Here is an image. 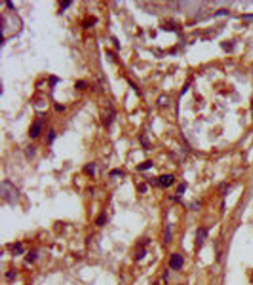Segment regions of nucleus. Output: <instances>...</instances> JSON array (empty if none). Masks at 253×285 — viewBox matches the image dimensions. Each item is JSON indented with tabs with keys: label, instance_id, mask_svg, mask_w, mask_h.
<instances>
[{
	"label": "nucleus",
	"instance_id": "f257e3e1",
	"mask_svg": "<svg viewBox=\"0 0 253 285\" xmlns=\"http://www.w3.org/2000/svg\"><path fill=\"white\" fill-rule=\"evenodd\" d=\"M1 194L2 198L8 201V203L15 202L19 197V191L9 181H5L2 184Z\"/></svg>",
	"mask_w": 253,
	"mask_h": 285
},
{
	"label": "nucleus",
	"instance_id": "f03ea898",
	"mask_svg": "<svg viewBox=\"0 0 253 285\" xmlns=\"http://www.w3.org/2000/svg\"><path fill=\"white\" fill-rule=\"evenodd\" d=\"M183 258L180 254H173L171 255L169 260V266L171 269L174 270H178L181 269L183 265Z\"/></svg>",
	"mask_w": 253,
	"mask_h": 285
},
{
	"label": "nucleus",
	"instance_id": "7ed1b4c3",
	"mask_svg": "<svg viewBox=\"0 0 253 285\" xmlns=\"http://www.w3.org/2000/svg\"><path fill=\"white\" fill-rule=\"evenodd\" d=\"M42 123L40 121L34 122L29 129V136L31 138H37L41 132Z\"/></svg>",
	"mask_w": 253,
	"mask_h": 285
},
{
	"label": "nucleus",
	"instance_id": "20e7f679",
	"mask_svg": "<svg viewBox=\"0 0 253 285\" xmlns=\"http://www.w3.org/2000/svg\"><path fill=\"white\" fill-rule=\"evenodd\" d=\"M158 181L163 187H171L174 184V177L172 174H163L158 178Z\"/></svg>",
	"mask_w": 253,
	"mask_h": 285
},
{
	"label": "nucleus",
	"instance_id": "39448f33",
	"mask_svg": "<svg viewBox=\"0 0 253 285\" xmlns=\"http://www.w3.org/2000/svg\"><path fill=\"white\" fill-rule=\"evenodd\" d=\"M207 237V232L205 229L199 228L197 231L196 234V243L198 245H201L204 243Z\"/></svg>",
	"mask_w": 253,
	"mask_h": 285
},
{
	"label": "nucleus",
	"instance_id": "423d86ee",
	"mask_svg": "<svg viewBox=\"0 0 253 285\" xmlns=\"http://www.w3.org/2000/svg\"><path fill=\"white\" fill-rule=\"evenodd\" d=\"M152 161H151V160H146V161L143 162V163H141L139 165L137 166L136 167V169L139 172L145 171V170H148L149 169H151L152 167Z\"/></svg>",
	"mask_w": 253,
	"mask_h": 285
},
{
	"label": "nucleus",
	"instance_id": "0eeeda50",
	"mask_svg": "<svg viewBox=\"0 0 253 285\" xmlns=\"http://www.w3.org/2000/svg\"><path fill=\"white\" fill-rule=\"evenodd\" d=\"M24 253V249L22 247L20 243H16L13 247V254L14 256H19Z\"/></svg>",
	"mask_w": 253,
	"mask_h": 285
},
{
	"label": "nucleus",
	"instance_id": "6e6552de",
	"mask_svg": "<svg viewBox=\"0 0 253 285\" xmlns=\"http://www.w3.org/2000/svg\"><path fill=\"white\" fill-rule=\"evenodd\" d=\"M106 220H107V217L105 213H102V214L100 215L96 219V224L99 227H102V226L106 223Z\"/></svg>",
	"mask_w": 253,
	"mask_h": 285
},
{
	"label": "nucleus",
	"instance_id": "1a4fd4ad",
	"mask_svg": "<svg viewBox=\"0 0 253 285\" xmlns=\"http://www.w3.org/2000/svg\"><path fill=\"white\" fill-rule=\"evenodd\" d=\"M37 258V253H36L35 251L32 250V251L29 252V253L27 254V256H25V260L28 263H33L36 259Z\"/></svg>",
	"mask_w": 253,
	"mask_h": 285
},
{
	"label": "nucleus",
	"instance_id": "9d476101",
	"mask_svg": "<svg viewBox=\"0 0 253 285\" xmlns=\"http://www.w3.org/2000/svg\"><path fill=\"white\" fill-rule=\"evenodd\" d=\"M94 169H95V165L94 164H89L85 166L84 171L89 175L93 176L94 174Z\"/></svg>",
	"mask_w": 253,
	"mask_h": 285
},
{
	"label": "nucleus",
	"instance_id": "9b49d317",
	"mask_svg": "<svg viewBox=\"0 0 253 285\" xmlns=\"http://www.w3.org/2000/svg\"><path fill=\"white\" fill-rule=\"evenodd\" d=\"M88 86V84L84 80H78L75 84V88H78V89H84L86 88Z\"/></svg>",
	"mask_w": 253,
	"mask_h": 285
},
{
	"label": "nucleus",
	"instance_id": "f8f14e48",
	"mask_svg": "<svg viewBox=\"0 0 253 285\" xmlns=\"http://www.w3.org/2000/svg\"><path fill=\"white\" fill-rule=\"evenodd\" d=\"M145 254H146V251L144 249H140V250H138V252L136 254L137 260H141V259H143L145 257Z\"/></svg>",
	"mask_w": 253,
	"mask_h": 285
},
{
	"label": "nucleus",
	"instance_id": "ddd939ff",
	"mask_svg": "<svg viewBox=\"0 0 253 285\" xmlns=\"http://www.w3.org/2000/svg\"><path fill=\"white\" fill-rule=\"evenodd\" d=\"M186 188V187L185 184H179L178 188H177V192L180 195H183L184 192H185Z\"/></svg>",
	"mask_w": 253,
	"mask_h": 285
},
{
	"label": "nucleus",
	"instance_id": "4468645a",
	"mask_svg": "<svg viewBox=\"0 0 253 285\" xmlns=\"http://www.w3.org/2000/svg\"><path fill=\"white\" fill-rule=\"evenodd\" d=\"M138 191L139 192H141V193L145 192L147 191V187H146V185H145V184H143V183H141V184H138Z\"/></svg>",
	"mask_w": 253,
	"mask_h": 285
},
{
	"label": "nucleus",
	"instance_id": "2eb2a0df",
	"mask_svg": "<svg viewBox=\"0 0 253 285\" xmlns=\"http://www.w3.org/2000/svg\"><path fill=\"white\" fill-rule=\"evenodd\" d=\"M16 274L15 272L13 271V270H11V271L5 273V276H6L8 279H10V280H14V279L16 278Z\"/></svg>",
	"mask_w": 253,
	"mask_h": 285
},
{
	"label": "nucleus",
	"instance_id": "dca6fc26",
	"mask_svg": "<svg viewBox=\"0 0 253 285\" xmlns=\"http://www.w3.org/2000/svg\"><path fill=\"white\" fill-rule=\"evenodd\" d=\"M54 138H55V133H54V130L51 129L48 134V141L49 142V143H51V142L54 140Z\"/></svg>",
	"mask_w": 253,
	"mask_h": 285
},
{
	"label": "nucleus",
	"instance_id": "f3484780",
	"mask_svg": "<svg viewBox=\"0 0 253 285\" xmlns=\"http://www.w3.org/2000/svg\"><path fill=\"white\" fill-rule=\"evenodd\" d=\"M171 240V231H170L169 228H168L166 231V235H165V242L168 243Z\"/></svg>",
	"mask_w": 253,
	"mask_h": 285
},
{
	"label": "nucleus",
	"instance_id": "a211bd4d",
	"mask_svg": "<svg viewBox=\"0 0 253 285\" xmlns=\"http://www.w3.org/2000/svg\"><path fill=\"white\" fill-rule=\"evenodd\" d=\"M59 80V79L57 78V77H55V76L50 77V85H51V86H54Z\"/></svg>",
	"mask_w": 253,
	"mask_h": 285
},
{
	"label": "nucleus",
	"instance_id": "6ab92c4d",
	"mask_svg": "<svg viewBox=\"0 0 253 285\" xmlns=\"http://www.w3.org/2000/svg\"><path fill=\"white\" fill-rule=\"evenodd\" d=\"M71 3V2H70V1H63V2H61L60 5H61V8H62V11H63L64 10L66 9V8L69 6Z\"/></svg>",
	"mask_w": 253,
	"mask_h": 285
},
{
	"label": "nucleus",
	"instance_id": "aec40b11",
	"mask_svg": "<svg viewBox=\"0 0 253 285\" xmlns=\"http://www.w3.org/2000/svg\"><path fill=\"white\" fill-rule=\"evenodd\" d=\"M110 175H123V172H121L120 170L118 169H114L109 173Z\"/></svg>",
	"mask_w": 253,
	"mask_h": 285
},
{
	"label": "nucleus",
	"instance_id": "412c9836",
	"mask_svg": "<svg viewBox=\"0 0 253 285\" xmlns=\"http://www.w3.org/2000/svg\"><path fill=\"white\" fill-rule=\"evenodd\" d=\"M54 108L56 109V111H62L65 110V107L63 106H62L61 104L59 103H55V106H54Z\"/></svg>",
	"mask_w": 253,
	"mask_h": 285
},
{
	"label": "nucleus",
	"instance_id": "4be33fe9",
	"mask_svg": "<svg viewBox=\"0 0 253 285\" xmlns=\"http://www.w3.org/2000/svg\"><path fill=\"white\" fill-rule=\"evenodd\" d=\"M226 15V14H228V12H227L226 11H224V10H222V11H218V12L216 13V15Z\"/></svg>",
	"mask_w": 253,
	"mask_h": 285
},
{
	"label": "nucleus",
	"instance_id": "5701e85b",
	"mask_svg": "<svg viewBox=\"0 0 253 285\" xmlns=\"http://www.w3.org/2000/svg\"><path fill=\"white\" fill-rule=\"evenodd\" d=\"M128 83H129V84H130V85H131V87H132V88H134V90H135V91H137V92H138V88H137V87H136V86H135V85H134V84H133V83H132V82H131V81H129V80H128Z\"/></svg>",
	"mask_w": 253,
	"mask_h": 285
},
{
	"label": "nucleus",
	"instance_id": "b1692460",
	"mask_svg": "<svg viewBox=\"0 0 253 285\" xmlns=\"http://www.w3.org/2000/svg\"><path fill=\"white\" fill-rule=\"evenodd\" d=\"M6 3L8 4V8H11V9H13L14 8V5H13V3L11 2H10V1H7L6 2Z\"/></svg>",
	"mask_w": 253,
	"mask_h": 285
}]
</instances>
